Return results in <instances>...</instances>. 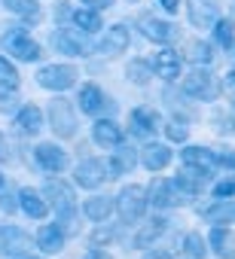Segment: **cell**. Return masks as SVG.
<instances>
[{"label": "cell", "instance_id": "6da1fadb", "mask_svg": "<svg viewBox=\"0 0 235 259\" xmlns=\"http://www.w3.org/2000/svg\"><path fill=\"white\" fill-rule=\"evenodd\" d=\"M113 204H116V213H120L123 223H129V226L141 223L144 213H147V189L138 186V183H129V186L120 189V195L113 198Z\"/></svg>", "mask_w": 235, "mask_h": 259}, {"label": "cell", "instance_id": "7a4b0ae2", "mask_svg": "<svg viewBox=\"0 0 235 259\" xmlns=\"http://www.w3.org/2000/svg\"><path fill=\"white\" fill-rule=\"evenodd\" d=\"M0 43H4V52H10L7 58H13V61L34 64V61H40V58H43V46H40V43H37L28 31H22V28L7 31Z\"/></svg>", "mask_w": 235, "mask_h": 259}, {"label": "cell", "instance_id": "3957f363", "mask_svg": "<svg viewBox=\"0 0 235 259\" xmlns=\"http://www.w3.org/2000/svg\"><path fill=\"white\" fill-rule=\"evenodd\" d=\"M46 116H49V125H52V132L58 135V138H73L76 135V110H73V104L67 101V98H55V101H49V110H46Z\"/></svg>", "mask_w": 235, "mask_h": 259}, {"label": "cell", "instance_id": "277c9868", "mask_svg": "<svg viewBox=\"0 0 235 259\" xmlns=\"http://www.w3.org/2000/svg\"><path fill=\"white\" fill-rule=\"evenodd\" d=\"M80 79V70L73 64H43L37 70V82L49 92H67Z\"/></svg>", "mask_w": 235, "mask_h": 259}, {"label": "cell", "instance_id": "5b68a950", "mask_svg": "<svg viewBox=\"0 0 235 259\" xmlns=\"http://www.w3.org/2000/svg\"><path fill=\"white\" fill-rule=\"evenodd\" d=\"M31 250H34V238H31L25 229H19V226H13V223L0 226V256L19 259V256H28Z\"/></svg>", "mask_w": 235, "mask_h": 259}, {"label": "cell", "instance_id": "8992f818", "mask_svg": "<svg viewBox=\"0 0 235 259\" xmlns=\"http://www.w3.org/2000/svg\"><path fill=\"white\" fill-rule=\"evenodd\" d=\"M110 180V165L107 159H83L76 168H73V183L83 186V189H98Z\"/></svg>", "mask_w": 235, "mask_h": 259}, {"label": "cell", "instance_id": "52a82bcc", "mask_svg": "<svg viewBox=\"0 0 235 259\" xmlns=\"http://www.w3.org/2000/svg\"><path fill=\"white\" fill-rule=\"evenodd\" d=\"M43 198L49 201V207H55L58 217H64V213H76V195H73V186L64 183L61 177L46 180V186H43Z\"/></svg>", "mask_w": 235, "mask_h": 259}, {"label": "cell", "instance_id": "ba28073f", "mask_svg": "<svg viewBox=\"0 0 235 259\" xmlns=\"http://www.w3.org/2000/svg\"><path fill=\"white\" fill-rule=\"evenodd\" d=\"M180 85H183V92H186L189 98H195V101H214V98L220 95V82H217L208 70H202V67L189 70Z\"/></svg>", "mask_w": 235, "mask_h": 259}, {"label": "cell", "instance_id": "9c48e42d", "mask_svg": "<svg viewBox=\"0 0 235 259\" xmlns=\"http://www.w3.org/2000/svg\"><path fill=\"white\" fill-rule=\"evenodd\" d=\"M186 195L174 186V180H165V177H153V183L147 186V204L165 210V207H177L183 204Z\"/></svg>", "mask_w": 235, "mask_h": 259}, {"label": "cell", "instance_id": "30bf717a", "mask_svg": "<svg viewBox=\"0 0 235 259\" xmlns=\"http://www.w3.org/2000/svg\"><path fill=\"white\" fill-rule=\"evenodd\" d=\"M129 125H132V135L141 138V141H150L156 135V128L162 125V116L156 107H135L132 116H129Z\"/></svg>", "mask_w": 235, "mask_h": 259}, {"label": "cell", "instance_id": "8fae6325", "mask_svg": "<svg viewBox=\"0 0 235 259\" xmlns=\"http://www.w3.org/2000/svg\"><path fill=\"white\" fill-rule=\"evenodd\" d=\"M153 64V73L159 76V79H165V82H174V79H180V70H183V58H180V52H174V49H159L156 52V58L150 61Z\"/></svg>", "mask_w": 235, "mask_h": 259}, {"label": "cell", "instance_id": "7c38bea8", "mask_svg": "<svg viewBox=\"0 0 235 259\" xmlns=\"http://www.w3.org/2000/svg\"><path fill=\"white\" fill-rule=\"evenodd\" d=\"M34 159H37V165H40L43 171H49V174H61V171H67V165H70L67 153H64L58 144H37Z\"/></svg>", "mask_w": 235, "mask_h": 259}, {"label": "cell", "instance_id": "4fadbf2b", "mask_svg": "<svg viewBox=\"0 0 235 259\" xmlns=\"http://www.w3.org/2000/svg\"><path fill=\"white\" fill-rule=\"evenodd\" d=\"M64 241H67V235H64L55 223H43V226L37 229V235H34V247H37L40 253H46V256H58V253L64 250Z\"/></svg>", "mask_w": 235, "mask_h": 259}, {"label": "cell", "instance_id": "5bb4252c", "mask_svg": "<svg viewBox=\"0 0 235 259\" xmlns=\"http://www.w3.org/2000/svg\"><path fill=\"white\" fill-rule=\"evenodd\" d=\"M192 28H214L220 19V0H186Z\"/></svg>", "mask_w": 235, "mask_h": 259}, {"label": "cell", "instance_id": "9a60e30c", "mask_svg": "<svg viewBox=\"0 0 235 259\" xmlns=\"http://www.w3.org/2000/svg\"><path fill=\"white\" fill-rule=\"evenodd\" d=\"M13 125H16V132H19V135H25V138H37V135H40V128H43V110H40L37 104H25V107L16 110Z\"/></svg>", "mask_w": 235, "mask_h": 259}, {"label": "cell", "instance_id": "2e32d148", "mask_svg": "<svg viewBox=\"0 0 235 259\" xmlns=\"http://www.w3.org/2000/svg\"><path fill=\"white\" fill-rule=\"evenodd\" d=\"M138 28H141V34L147 37V40H153V43H171L174 37H177V28L171 25V22H165V19H156V16H141V22H138Z\"/></svg>", "mask_w": 235, "mask_h": 259}, {"label": "cell", "instance_id": "e0dca14e", "mask_svg": "<svg viewBox=\"0 0 235 259\" xmlns=\"http://www.w3.org/2000/svg\"><path fill=\"white\" fill-rule=\"evenodd\" d=\"M129 43H132V34H129V28L126 25H110L107 28V34L101 37V43H98V49H101V55H123L126 49H129Z\"/></svg>", "mask_w": 235, "mask_h": 259}, {"label": "cell", "instance_id": "ac0fdd59", "mask_svg": "<svg viewBox=\"0 0 235 259\" xmlns=\"http://www.w3.org/2000/svg\"><path fill=\"white\" fill-rule=\"evenodd\" d=\"M92 141L104 150H113V147H120L123 144V128L120 122H113V119H95L92 125Z\"/></svg>", "mask_w": 235, "mask_h": 259}, {"label": "cell", "instance_id": "d6986e66", "mask_svg": "<svg viewBox=\"0 0 235 259\" xmlns=\"http://www.w3.org/2000/svg\"><path fill=\"white\" fill-rule=\"evenodd\" d=\"M19 207L31 217V220H46L49 217V201L43 198V192L40 189H34V186H25V189H19Z\"/></svg>", "mask_w": 235, "mask_h": 259}, {"label": "cell", "instance_id": "ffe728a7", "mask_svg": "<svg viewBox=\"0 0 235 259\" xmlns=\"http://www.w3.org/2000/svg\"><path fill=\"white\" fill-rule=\"evenodd\" d=\"M52 43H55V49H58V52H64V55H73V58L89 55V46H86V40H83V31H73V28L55 31Z\"/></svg>", "mask_w": 235, "mask_h": 259}, {"label": "cell", "instance_id": "44dd1931", "mask_svg": "<svg viewBox=\"0 0 235 259\" xmlns=\"http://www.w3.org/2000/svg\"><path fill=\"white\" fill-rule=\"evenodd\" d=\"M141 165H144L147 171L159 174V171H165V168L171 165V150H168L165 144L147 141V144H144V150H141Z\"/></svg>", "mask_w": 235, "mask_h": 259}, {"label": "cell", "instance_id": "7402d4cb", "mask_svg": "<svg viewBox=\"0 0 235 259\" xmlns=\"http://www.w3.org/2000/svg\"><path fill=\"white\" fill-rule=\"evenodd\" d=\"M180 159H183L186 168L202 171V174H208V177H211V171L217 168V156H214V150H208V147H186V150L180 153Z\"/></svg>", "mask_w": 235, "mask_h": 259}, {"label": "cell", "instance_id": "603a6c76", "mask_svg": "<svg viewBox=\"0 0 235 259\" xmlns=\"http://www.w3.org/2000/svg\"><path fill=\"white\" fill-rule=\"evenodd\" d=\"M76 107H80L86 116H98V113L104 110V92H101V85L83 82V85H80V95H76Z\"/></svg>", "mask_w": 235, "mask_h": 259}, {"label": "cell", "instance_id": "cb8c5ba5", "mask_svg": "<svg viewBox=\"0 0 235 259\" xmlns=\"http://www.w3.org/2000/svg\"><path fill=\"white\" fill-rule=\"evenodd\" d=\"M174 186L186 195V198H195L205 186H208V174H202V171H192V168H186L183 165V171L174 177Z\"/></svg>", "mask_w": 235, "mask_h": 259}, {"label": "cell", "instance_id": "d4e9b609", "mask_svg": "<svg viewBox=\"0 0 235 259\" xmlns=\"http://www.w3.org/2000/svg\"><path fill=\"white\" fill-rule=\"evenodd\" d=\"M165 220L162 217H153V220H147L138 232H135V238H132V244L138 247V250H147V247H153L156 244V238H162V232H165Z\"/></svg>", "mask_w": 235, "mask_h": 259}, {"label": "cell", "instance_id": "484cf974", "mask_svg": "<svg viewBox=\"0 0 235 259\" xmlns=\"http://www.w3.org/2000/svg\"><path fill=\"white\" fill-rule=\"evenodd\" d=\"M107 165H110V177L129 174L138 165V153L132 147H126V144H120V147H113V159H107Z\"/></svg>", "mask_w": 235, "mask_h": 259}, {"label": "cell", "instance_id": "4316f807", "mask_svg": "<svg viewBox=\"0 0 235 259\" xmlns=\"http://www.w3.org/2000/svg\"><path fill=\"white\" fill-rule=\"evenodd\" d=\"M113 210H116V204L110 195H95V198H86V204H83V213L92 223H107Z\"/></svg>", "mask_w": 235, "mask_h": 259}, {"label": "cell", "instance_id": "83f0119b", "mask_svg": "<svg viewBox=\"0 0 235 259\" xmlns=\"http://www.w3.org/2000/svg\"><path fill=\"white\" fill-rule=\"evenodd\" d=\"M208 244H211V250H214L220 259L235 256V235H232L226 226H214L211 235H208Z\"/></svg>", "mask_w": 235, "mask_h": 259}, {"label": "cell", "instance_id": "f1b7e54d", "mask_svg": "<svg viewBox=\"0 0 235 259\" xmlns=\"http://www.w3.org/2000/svg\"><path fill=\"white\" fill-rule=\"evenodd\" d=\"M70 22H73V28H76V31H83V34H98V31L104 28L101 13H98V10H89V7L73 10V13H70Z\"/></svg>", "mask_w": 235, "mask_h": 259}, {"label": "cell", "instance_id": "f546056e", "mask_svg": "<svg viewBox=\"0 0 235 259\" xmlns=\"http://www.w3.org/2000/svg\"><path fill=\"white\" fill-rule=\"evenodd\" d=\"M202 217H205V223L223 226V223H229V220L235 217V204H232L229 198H217L211 207H205V210H202Z\"/></svg>", "mask_w": 235, "mask_h": 259}, {"label": "cell", "instance_id": "4dcf8cb0", "mask_svg": "<svg viewBox=\"0 0 235 259\" xmlns=\"http://www.w3.org/2000/svg\"><path fill=\"white\" fill-rule=\"evenodd\" d=\"M126 76H129V82H135V85H147L156 73H153V64H150L147 58H132V61L126 64Z\"/></svg>", "mask_w": 235, "mask_h": 259}, {"label": "cell", "instance_id": "1f68e13d", "mask_svg": "<svg viewBox=\"0 0 235 259\" xmlns=\"http://www.w3.org/2000/svg\"><path fill=\"white\" fill-rule=\"evenodd\" d=\"M13 16H22L28 22H37L40 19V7H37V0H0Z\"/></svg>", "mask_w": 235, "mask_h": 259}, {"label": "cell", "instance_id": "d6a6232c", "mask_svg": "<svg viewBox=\"0 0 235 259\" xmlns=\"http://www.w3.org/2000/svg\"><path fill=\"white\" fill-rule=\"evenodd\" d=\"M19 85H22L19 67L13 64V58H7V55H0V89H10V92H16Z\"/></svg>", "mask_w": 235, "mask_h": 259}, {"label": "cell", "instance_id": "836d02e7", "mask_svg": "<svg viewBox=\"0 0 235 259\" xmlns=\"http://www.w3.org/2000/svg\"><path fill=\"white\" fill-rule=\"evenodd\" d=\"M183 253H186L189 259H205V253H208L205 238H202L199 232H186V235H183Z\"/></svg>", "mask_w": 235, "mask_h": 259}, {"label": "cell", "instance_id": "e575fe53", "mask_svg": "<svg viewBox=\"0 0 235 259\" xmlns=\"http://www.w3.org/2000/svg\"><path fill=\"white\" fill-rule=\"evenodd\" d=\"M214 40H217L223 49H229V46L235 43V22H229V19H217V25H214Z\"/></svg>", "mask_w": 235, "mask_h": 259}, {"label": "cell", "instance_id": "d590c367", "mask_svg": "<svg viewBox=\"0 0 235 259\" xmlns=\"http://www.w3.org/2000/svg\"><path fill=\"white\" fill-rule=\"evenodd\" d=\"M186 58H189L192 64H211L214 52H211V46H208V43H202V40H192V43L186 46Z\"/></svg>", "mask_w": 235, "mask_h": 259}, {"label": "cell", "instance_id": "8d00e7d4", "mask_svg": "<svg viewBox=\"0 0 235 259\" xmlns=\"http://www.w3.org/2000/svg\"><path fill=\"white\" fill-rule=\"evenodd\" d=\"M165 135H168V141H174V144H183V141L189 138V128H186L183 122L171 119V122H165Z\"/></svg>", "mask_w": 235, "mask_h": 259}, {"label": "cell", "instance_id": "74e56055", "mask_svg": "<svg viewBox=\"0 0 235 259\" xmlns=\"http://www.w3.org/2000/svg\"><path fill=\"white\" fill-rule=\"evenodd\" d=\"M13 110H19V98H16V92L0 89V113H13Z\"/></svg>", "mask_w": 235, "mask_h": 259}, {"label": "cell", "instance_id": "f35d334b", "mask_svg": "<svg viewBox=\"0 0 235 259\" xmlns=\"http://www.w3.org/2000/svg\"><path fill=\"white\" fill-rule=\"evenodd\" d=\"M214 198H235V177L217 183V186H214Z\"/></svg>", "mask_w": 235, "mask_h": 259}, {"label": "cell", "instance_id": "ab89813d", "mask_svg": "<svg viewBox=\"0 0 235 259\" xmlns=\"http://www.w3.org/2000/svg\"><path fill=\"white\" fill-rule=\"evenodd\" d=\"M0 210L16 213V210H19V201H16V195H10V192H4V189H0Z\"/></svg>", "mask_w": 235, "mask_h": 259}, {"label": "cell", "instance_id": "60d3db41", "mask_svg": "<svg viewBox=\"0 0 235 259\" xmlns=\"http://www.w3.org/2000/svg\"><path fill=\"white\" fill-rule=\"evenodd\" d=\"M214 156H217V165H223V168H235V150H217Z\"/></svg>", "mask_w": 235, "mask_h": 259}, {"label": "cell", "instance_id": "b9f144b4", "mask_svg": "<svg viewBox=\"0 0 235 259\" xmlns=\"http://www.w3.org/2000/svg\"><path fill=\"white\" fill-rule=\"evenodd\" d=\"M80 4H83V7H89V10H98V13H101V10H110L116 0H80Z\"/></svg>", "mask_w": 235, "mask_h": 259}, {"label": "cell", "instance_id": "7bdbcfd3", "mask_svg": "<svg viewBox=\"0 0 235 259\" xmlns=\"http://www.w3.org/2000/svg\"><path fill=\"white\" fill-rule=\"evenodd\" d=\"M13 159V153H10V141H7V135L0 132V162H10Z\"/></svg>", "mask_w": 235, "mask_h": 259}, {"label": "cell", "instance_id": "ee69618b", "mask_svg": "<svg viewBox=\"0 0 235 259\" xmlns=\"http://www.w3.org/2000/svg\"><path fill=\"white\" fill-rule=\"evenodd\" d=\"M104 241H113V232H107V229H101V232H95V235H92V244H95V247H101Z\"/></svg>", "mask_w": 235, "mask_h": 259}, {"label": "cell", "instance_id": "f6af8a7d", "mask_svg": "<svg viewBox=\"0 0 235 259\" xmlns=\"http://www.w3.org/2000/svg\"><path fill=\"white\" fill-rule=\"evenodd\" d=\"M223 89H226V92L235 98V70H229V73H226V79H223Z\"/></svg>", "mask_w": 235, "mask_h": 259}, {"label": "cell", "instance_id": "bcb514c9", "mask_svg": "<svg viewBox=\"0 0 235 259\" xmlns=\"http://www.w3.org/2000/svg\"><path fill=\"white\" fill-rule=\"evenodd\" d=\"M159 4H162V10H165V13H171V16L180 10V0H159Z\"/></svg>", "mask_w": 235, "mask_h": 259}, {"label": "cell", "instance_id": "7dc6e473", "mask_svg": "<svg viewBox=\"0 0 235 259\" xmlns=\"http://www.w3.org/2000/svg\"><path fill=\"white\" fill-rule=\"evenodd\" d=\"M86 259H113V256H110L107 250H98V247H92V250L86 253Z\"/></svg>", "mask_w": 235, "mask_h": 259}, {"label": "cell", "instance_id": "c3c4849f", "mask_svg": "<svg viewBox=\"0 0 235 259\" xmlns=\"http://www.w3.org/2000/svg\"><path fill=\"white\" fill-rule=\"evenodd\" d=\"M144 259H171V253H168V250H150Z\"/></svg>", "mask_w": 235, "mask_h": 259}, {"label": "cell", "instance_id": "681fc988", "mask_svg": "<svg viewBox=\"0 0 235 259\" xmlns=\"http://www.w3.org/2000/svg\"><path fill=\"white\" fill-rule=\"evenodd\" d=\"M19 259H40V256H31V253H28V256H19Z\"/></svg>", "mask_w": 235, "mask_h": 259}, {"label": "cell", "instance_id": "f907efd6", "mask_svg": "<svg viewBox=\"0 0 235 259\" xmlns=\"http://www.w3.org/2000/svg\"><path fill=\"white\" fill-rule=\"evenodd\" d=\"M232 125H235V104H232Z\"/></svg>", "mask_w": 235, "mask_h": 259}, {"label": "cell", "instance_id": "816d5d0a", "mask_svg": "<svg viewBox=\"0 0 235 259\" xmlns=\"http://www.w3.org/2000/svg\"><path fill=\"white\" fill-rule=\"evenodd\" d=\"M4 183H7V180H4V174H0V189H4Z\"/></svg>", "mask_w": 235, "mask_h": 259}, {"label": "cell", "instance_id": "f5cc1de1", "mask_svg": "<svg viewBox=\"0 0 235 259\" xmlns=\"http://www.w3.org/2000/svg\"><path fill=\"white\" fill-rule=\"evenodd\" d=\"M232 46H235V43H232Z\"/></svg>", "mask_w": 235, "mask_h": 259}]
</instances>
